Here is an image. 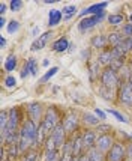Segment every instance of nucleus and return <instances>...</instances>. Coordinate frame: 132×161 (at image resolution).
<instances>
[{"label":"nucleus","mask_w":132,"mask_h":161,"mask_svg":"<svg viewBox=\"0 0 132 161\" xmlns=\"http://www.w3.org/2000/svg\"><path fill=\"white\" fill-rule=\"evenodd\" d=\"M62 125L65 128V131L68 136H74L75 133H78L80 130H83L81 125V118H80V112H77L74 108L66 110L63 113V119H62Z\"/></svg>","instance_id":"7ed1b4c3"},{"label":"nucleus","mask_w":132,"mask_h":161,"mask_svg":"<svg viewBox=\"0 0 132 161\" xmlns=\"http://www.w3.org/2000/svg\"><path fill=\"white\" fill-rule=\"evenodd\" d=\"M83 137H84V145H86V151L92 149L96 146V142L99 134L95 128H83Z\"/></svg>","instance_id":"dca6fc26"},{"label":"nucleus","mask_w":132,"mask_h":161,"mask_svg":"<svg viewBox=\"0 0 132 161\" xmlns=\"http://www.w3.org/2000/svg\"><path fill=\"white\" fill-rule=\"evenodd\" d=\"M72 143H74V157L86 154V145H84V137H83V130H80L78 133L71 136Z\"/></svg>","instance_id":"2eb2a0df"},{"label":"nucleus","mask_w":132,"mask_h":161,"mask_svg":"<svg viewBox=\"0 0 132 161\" xmlns=\"http://www.w3.org/2000/svg\"><path fill=\"white\" fill-rule=\"evenodd\" d=\"M126 21L128 20H126L125 14H122V12H113V14H108V17H107V23L110 27H113V30H119Z\"/></svg>","instance_id":"a211bd4d"},{"label":"nucleus","mask_w":132,"mask_h":161,"mask_svg":"<svg viewBox=\"0 0 132 161\" xmlns=\"http://www.w3.org/2000/svg\"><path fill=\"white\" fill-rule=\"evenodd\" d=\"M69 47H71V42L66 36H60V38H57V39H54V41L51 42V51L57 53V54H62L65 51H69Z\"/></svg>","instance_id":"f3484780"},{"label":"nucleus","mask_w":132,"mask_h":161,"mask_svg":"<svg viewBox=\"0 0 132 161\" xmlns=\"http://www.w3.org/2000/svg\"><path fill=\"white\" fill-rule=\"evenodd\" d=\"M57 72H59V66H51L50 69H47V72L42 75L41 78H39V84H45V83H48L51 78L56 75Z\"/></svg>","instance_id":"c756f323"},{"label":"nucleus","mask_w":132,"mask_h":161,"mask_svg":"<svg viewBox=\"0 0 132 161\" xmlns=\"http://www.w3.org/2000/svg\"><path fill=\"white\" fill-rule=\"evenodd\" d=\"M108 5H110L108 2L92 3V5H89V6H86L84 9H81V11H80V14H78V17H80V20H81V18H86V17H90V15L99 14V12L105 11V9L108 8Z\"/></svg>","instance_id":"9d476101"},{"label":"nucleus","mask_w":132,"mask_h":161,"mask_svg":"<svg viewBox=\"0 0 132 161\" xmlns=\"http://www.w3.org/2000/svg\"><path fill=\"white\" fill-rule=\"evenodd\" d=\"M90 48L96 51H102L105 48H110L108 45V33H96L90 38Z\"/></svg>","instance_id":"f8f14e48"},{"label":"nucleus","mask_w":132,"mask_h":161,"mask_svg":"<svg viewBox=\"0 0 132 161\" xmlns=\"http://www.w3.org/2000/svg\"><path fill=\"white\" fill-rule=\"evenodd\" d=\"M86 155L89 161H107V157H105L104 152H101L96 147H92V149H87L86 151Z\"/></svg>","instance_id":"a878e982"},{"label":"nucleus","mask_w":132,"mask_h":161,"mask_svg":"<svg viewBox=\"0 0 132 161\" xmlns=\"http://www.w3.org/2000/svg\"><path fill=\"white\" fill-rule=\"evenodd\" d=\"M107 161H125L126 154H125V142L116 140V143L111 146V149L107 152Z\"/></svg>","instance_id":"6e6552de"},{"label":"nucleus","mask_w":132,"mask_h":161,"mask_svg":"<svg viewBox=\"0 0 132 161\" xmlns=\"http://www.w3.org/2000/svg\"><path fill=\"white\" fill-rule=\"evenodd\" d=\"M128 21H129V23H132V12L128 15Z\"/></svg>","instance_id":"864d4df0"},{"label":"nucleus","mask_w":132,"mask_h":161,"mask_svg":"<svg viewBox=\"0 0 132 161\" xmlns=\"http://www.w3.org/2000/svg\"><path fill=\"white\" fill-rule=\"evenodd\" d=\"M116 143V137L113 136L111 133L110 134H99L98 137V142H96V149H99L101 152H104L107 155V152L111 149V146Z\"/></svg>","instance_id":"9b49d317"},{"label":"nucleus","mask_w":132,"mask_h":161,"mask_svg":"<svg viewBox=\"0 0 132 161\" xmlns=\"http://www.w3.org/2000/svg\"><path fill=\"white\" fill-rule=\"evenodd\" d=\"M98 83L101 86H105V87H110V89H114V91H119L123 84V80L120 78L117 71H114L113 68H104L101 75H99V80Z\"/></svg>","instance_id":"20e7f679"},{"label":"nucleus","mask_w":132,"mask_h":161,"mask_svg":"<svg viewBox=\"0 0 132 161\" xmlns=\"http://www.w3.org/2000/svg\"><path fill=\"white\" fill-rule=\"evenodd\" d=\"M20 27H21L20 21L15 20V18H11L9 23H8V26H6V30H8V33H9V35H15V33L20 30Z\"/></svg>","instance_id":"2f4dec72"},{"label":"nucleus","mask_w":132,"mask_h":161,"mask_svg":"<svg viewBox=\"0 0 132 161\" xmlns=\"http://www.w3.org/2000/svg\"><path fill=\"white\" fill-rule=\"evenodd\" d=\"M60 151H62V155H74V143H72L71 137H68V140L60 147Z\"/></svg>","instance_id":"72a5a7b5"},{"label":"nucleus","mask_w":132,"mask_h":161,"mask_svg":"<svg viewBox=\"0 0 132 161\" xmlns=\"http://www.w3.org/2000/svg\"><path fill=\"white\" fill-rule=\"evenodd\" d=\"M39 157H41V154L38 149H30L21 157V161H39Z\"/></svg>","instance_id":"7c9ffc66"},{"label":"nucleus","mask_w":132,"mask_h":161,"mask_svg":"<svg viewBox=\"0 0 132 161\" xmlns=\"http://www.w3.org/2000/svg\"><path fill=\"white\" fill-rule=\"evenodd\" d=\"M125 154H126V160L132 161V140L125 142Z\"/></svg>","instance_id":"ea45409f"},{"label":"nucleus","mask_w":132,"mask_h":161,"mask_svg":"<svg viewBox=\"0 0 132 161\" xmlns=\"http://www.w3.org/2000/svg\"><path fill=\"white\" fill-rule=\"evenodd\" d=\"M95 130L98 131V134H110L113 131V126L110 124H107V122H101Z\"/></svg>","instance_id":"e433bc0d"},{"label":"nucleus","mask_w":132,"mask_h":161,"mask_svg":"<svg viewBox=\"0 0 132 161\" xmlns=\"http://www.w3.org/2000/svg\"><path fill=\"white\" fill-rule=\"evenodd\" d=\"M8 9H9V6H8L6 3H0V17H5Z\"/></svg>","instance_id":"a18cd8bd"},{"label":"nucleus","mask_w":132,"mask_h":161,"mask_svg":"<svg viewBox=\"0 0 132 161\" xmlns=\"http://www.w3.org/2000/svg\"><path fill=\"white\" fill-rule=\"evenodd\" d=\"M9 9H11L12 12H18L20 9H23V2H21V0H11Z\"/></svg>","instance_id":"58836bf2"},{"label":"nucleus","mask_w":132,"mask_h":161,"mask_svg":"<svg viewBox=\"0 0 132 161\" xmlns=\"http://www.w3.org/2000/svg\"><path fill=\"white\" fill-rule=\"evenodd\" d=\"M63 110L56 104H48L47 105V112H45V116L42 122L39 124V143H41V147H42V143L44 140L48 137L50 134L53 133V130L56 128L59 124H62V119H63Z\"/></svg>","instance_id":"f257e3e1"},{"label":"nucleus","mask_w":132,"mask_h":161,"mask_svg":"<svg viewBox=\"0 0 132 161\" xmlns=\"http://www.w3.org/2000/svg\"><path fill=\"white\" fill-rule=\"evenodd\" d=\"M96 60H98V63L102 66V69H104V68H110L113 60H114V59H113V54H111V48H105V50H102V51H98Z\"/></svg>","instance_id":"412c9836"},{"label":"nucleus","mask_w":132,"mask_h":161,"mask_svg":"<svg viewBox=\"0 0 132 161\" xmlns=\"http://www.w3.org/2000/svg\"><path fill=\"white\" fill-rule=\"evenodd\" d=\"M6 147V152H8V158L9 160H17L20 155V149H18V145H11V146H5Z\"/></svg>","instance_id":"473e14b6"},{"label":"nucleus","mask_w":132,"mask_h":161,"mask_svg":"<svg viewBox=\"0 0 132 161\" xmlns=\"http://www.w3.org/2000/svg\"><path fill=\"white\" fill-rule=\"evenodd\" d=\"M107 113L113 114V116H114L119 122H122V124H128V118H126V116L120 112V110H116V108H107Z\"/></svg>","instance_id":"f704fd0d"},{"label":"nucleus","mask_w":132,"mask_h":161,"mask_svg":"<svg viewBox=\"0 0 132 161\" xmlns=\"http://www.w3.org/2000/svg\"><path fill=\"white\" fill-rule=\"evenodd\" d=\"M17 66H18V57L15 56L14 53H11V54L5 59V62H3V69H5V72H8V74H12V72L17 69Z\"/></svg>","instance_id":"393cba45"},{"label":"nucleus","mask_w":132,"mask_h":161,"mask_svg":"<svg viewBox=\"0 0 132 161\" xmlns=\"http://www.w3.org/2000/svg\"><path fill=\"white\" fill-rule=\"evenodd\" d=\"M119 30H120V33L125 36V38H131V36H132V23L126 21L125 24L119 29Z\"/></svg>","instance_id":"4c0bfd02"},{"label":"nucleus","mask_w":132,"mask_h":161,"mask_svg":"<svg viewBox=\"0 0 132 161\" xmlns=\"http://www.w3.org/2000/svg\"><path fill=\"white\" fill-rule=\"evenodd\" d=\"M50 137L54 140V143H56V146L60 149V147L65 145V142L68 140V134H66V131H65V128H63L62 124H59V125L53 130V133L50 134Z\"/></svg>","instance_id":"4468645a"},{"label":"nucleus","mask_w":132,"mask_h":161,"mask_svg":"<svg viewBox=\"0 0 132 161\" xmlns=\"http://www.w3.org/2000/svg\"><path fill=\"white\" fill-rule=\"evenodd\" d=\"M29 75H30V71H29L27 65L24 63V65H23V68L20 69V78H21V80H26Z\"/></svg>","instance_id":"79ce46f5"},{"label":"nucleus","mask_w":132,"mask_h":161,"mask_svg":"<svg viewBox=\"0 0 132 161\" xmlns=\"http://www.w3.org/2000/svg\"><path fill=\"white\" fill-rule=\"evenodd\" d=\"M60 158H62V151L60 149L42 152V160L44 161H60Z\"/></svg>","instance_id":"cd10ccee"},{"label":"nucleus","mask_w":132,"mask_h":161,"mask_svg":"<svg viewBox=\"0 0 132 161\" xmlns=\"http://www.w3.org/2000/svg\"><path fill=\"white\" fill-rule=\"evenodd\" d=\"M32 35L35 36V39H36L38 36L41 35V33H39V29H38V27H33V29H32Z\"/></svg>","instance_id":"3c124183"},{"label":"nucleus","mask_w":132,"mask_h":161,"mask_svg":"<svg viewBox=\"0 0 132 161\" xmlns=\"http://www.w3.org/2000/svg\"><path fill=\"white\" fill-rule=\"evenodd\" d=\"M8 23H9V21L6 20V18H5V17H0V27L3 29V27H6L8 26Z\"/></svg>","instance_id":"de8ad7c7"},{"label":"nucleus","mask_w":132,"mask_h":161,"mask_svg":"<svg viewBox=\"0 0 132 161\" xmlns=\"http://www.w3.org/2000/svg\"><path fill=\"white\" fill-rule=\"evenodd\" d=\"M117 93H119V91L105 87V86H101V84L98 86V95L104 101H107V103H116L117 104Z\"/></svg>","instance_id":"aec40b11"},{"label":"nucleus","mask_w":132,"mask_h":161,"mask_svg":"<svg viewBox=\"0 0 132 161\" xmlns=\"http://www.w3.org/2000/svg\"><path fill=\"white\" fill-rule=\"evenodd\" d=\"M42 66H44V68H48L50 65H51V62H50V59H47V57H45V59H44V60H42V63H41Z\"/></svg>","instance_id":"8fccbe9b"},{"label":"nucleus","mask_w":132,"mask_h":161,"mask_svg":"<svg viewBox=\"0 0 132 161\" xmlns=\"http://www.w3.org/2000/svg\"><path fill=\"white\" fill-rule=\"evenodd\" d=\"M24 110H26V116L27 119L36 122L38 125L42 122L45 112H47V105L41 103V101H29L24 104Z\"/></svg>","instance_id":"39448f33"},{"label":"nucleus","mask_w":132,"mask_h":161,"mask_svg":"<svg viewBox=\"0 0 132 161\" xmlns=\"http://www.w3.org/2000/svg\"><path fill=\"white\" fill-rule=\"evenodd\" d=\"M128 62H129V63H132V54H131V56H129V60H128Z\"/></svg>","instance_id":"6e6d98bb"},{"label":"nucleus","mask_w":132,"mask_h":161,"mask_svg":"<svg viewBox=\"0 0 132 161\" xmlns=\"http://www.w3.org/2000/svg\"><path fill=\"white\" fill-rule=\"evenodd\" d=\"M63 12V21H71L75 15H78V8L75 5H66L62 8Z\"/></svg>","instance_id":"bb28decb"},{"label":"nucleus","mask_w":132,"mask_h":161,"mask_svg":"<svg viewBox=\"0 0 132 161\" xmlns=\"http://www.w3.org/2000/svg\"><path fill=\"white\" fill-rule=\"evenodd\" d=\"M125 161H131V160H125Z\"/></svg>","instance_id":"13d9d810"},{"label":"nucleus","mask_w":132,"mask_h":161,"mask_svg":"<svg viewBox=\"0 0 132 161\" xmlns=\"http://www.w3.org/2000/svg\"><path fill=\"white\" fill-rule=\"evenodd\" d=\"M5 161H12V160H9V158H8V160H5Z\"/></svg>","instance_id":"4d7b16f0"},{"label":"nucleus","mask_w":132,"mask_h":161,"mask_svg":"<svg viewBox=\"0 0 132 161\" xmlns=\"http://www.w3.org/2000/svg\"><path fill=\"white\" fill-rule=\"evenodd\" d=\"M87 71H89V78H90V81H98L99 80V75H101V72H102V66L98 63V60L95 59H92L87 62Z\"/></svg>","instance_id":"4be33fe9"},{"label":"nucleus","mask_w":132,"mask_h":161,"mask_svg":"<svg viewBox=\"0 0 132 161\" xmlns=\"http://www.w3.org/2000/svg\"><path fill=\"white\" fill-rule=\"evenodd\" d=\"M93 113H95V114H96V116L102 120V122H105V120H107V112H105V110L99 108V107H95V108H93Z\"/></svg>","instance_id":"a19ab883"},{"label":"nucleus","mask_w":132,"mask_h":161,"mask_svg":"<svg viewBox=\"0 0 132 161\" xmlns=\"http://www.w3.org/2000/svg\"><path fill=\"white\" fill-rule=\"evenodd\" d=\"M117 104L123 108L132 110V78L128 81H123L122 87L119 89Z\"/></svg>","instance_id":"0eeeda50"},{"label":"nucleus","mask_w":132,"mask_h":161,"mask_svg":"<svg viewBox=\"0 0 132 161\" xmlns=\"http://www.w3.org/2000/svg\"><path fill=\"white\" fill-rule=\"evenodd\" d=\"M90 54H92V48H87L86 51H81V57H83L84 60H87V62H89V60H92Z\"/></svg>","instance_id":"c03bdc74"},{"label":"nucleus","mask_w":132,"mask_h":161,"mask_svg":"<svg viewBox=\"0 0 132 161\" xmlns=\"http://www.w3.org/2000/svg\"><path fill=\"white\" fill-rule=\"evenodd\" d=\"M54 36V32L53 30H47V32H42L41 35L36 38L35 41L32 42V45H30V51H41V50H44L45 47H47V44H48L50 41H51V38Z\"/></svg>","instance_id":"1a4fd4ad"},{"label":"nucleus","mask_w":132,"mask_h":161,"mask_svg":"<svg viewBox=\"0 0 132 161\" xmlns=\"http://www.w3.org/2000/svg\"><path fill=\"white\" fill-rule=\"evenodd\" d=\"M107 12L102 11V12H99V14H95V15H90V17H86V18H81V20L78 21V24H77V29H78V32H81V33H86V32H89L92 29L98 27L101 23L104 20H107Z\"/></svg>","instance_id":"423d86ee"},{"label":"nucleus","mask_w":132,"mask_h":161,"mask_svg":"<svg viewBox=\"0 0 132 161\" xmlns=\"http://www.w3.org/2000/svg\"><path fill=\"white\" fill-rule=\"evenodd\" d=\"M24 63L27 65V68H29V71H30V75H32V77H36V75L39 74V63L36 60V57H29Z\"/></svg>","instance_id":"c85d7f7f"},{"label":"nucleus","mask_w":132,"mask_h":161,"mask_svg":"<svg viewBox=\"0 0 132 161\" xmlns=\"http://www.w3.org/2000/svg\"><path fill=\"white\" fill-rule=\"evenodd\" d=\"M125 39L126 38L120 33V30H111V32H108V45H110V48L122 45L125 42Z\"/></svg>","instance_id":"b1692460"},{"label":"nucleus","mask_w":132,"mask_h":161,"mask_svg":"<svg viewBox=\"0 0 132 161\" xmlns=\"http://www.w3.org/2000/svg\"><path fill=\"white\" fill-rule=\"evenodd\" d=\"M80 118L83 128H96L102 122L93 112H80Z\"/></svg>","instance_id":"ddd939ff"},{"label":"nucleus","mask_w":132,"mask_h":161,"mask_svg":"<svg viewBox=\"0 0 132 161\" xmlns=\"http://www.w3.org/2000/svg\"><path fill=\"white\" fill-rule=\"evenodd\" d=\"M8 112H9V122H8V128H6V136L9 133H18L21 130V126H23V124L27 119L24 105L11 107Z\"/></svg>","instance_id":"f03ea898"},{"label":"nucleus","mask_w":132,"mask_h":161,"mask_svg":"<svg viewBox=\"0 0 132 161\" xmlns=\"http://www.w3.org/2000/svg\"><path fill=\"white\" fill-rule=\"evenodd\" d=\"M128 140H132V133L128 134Z\"/></svg>","instance_id":"5fc2aeb1"},{"label":"nucleus","mask_w":132,"mask_h":161,"mask_svg":"<svg viewBox=\"0 0 132 161\" xmlns=\"http://www.w3.org/2000/svg\"><path fill=\"white\" fill-rule=\"evenodd\" d=\"M72 158H74V155H62L60 161H72Z\"/></svg>","instance_id":"09e8293b"},{"label":"nucleus","mask_w":132,"mask_h":161,"mask_svg":"<svg viewBox=\"0 0 132 161\" xmlns=\"http://www.w3.org/2000/svg\"><path fill=\"white\" fill-rule=\"evenodd\" d=\"M3 86H5L6 89H14L15 86H17V78H15L12 74L5 75V78H3Z\"/></svg>","instance_id":"c9c22d12"},{"label":"nucleus","mask_w":132,"mask_h":161,"mask_svg":"<svg viewBox=\"0 0 132 161\" xmlns=\"http://www.w3.org/2000/svg\"><path fill=\"white\" fill-rule=\"evenodd\" d=\"M56 2H59V0H45L44 3H48V5H53V3H56Z\"/></svg>","instance_id":"603ef678"},{"label":"nucleus","mask_w":132,"mask_h":161,"mask_svg":"<svg viewBox=\"0 0 132 161\" xmlns=\"http://www.w3.org/2000/svg\"><path fill=\"white\" fill-rule=\"evenodd\" d=\"M123 47H125V50L128 51V54L131 56L132 54V36L131 38H126L125 42H123Z\"/></svg>","instance_id":"37998d69"},{"label":"nucleus","mask_w":132,"mask_h":161,"mask_svg":"<svg viewBox=\"0 0 132 161\" xmlns=\"http://www.w3.org/2000/svg\"><path fill=\"white\" fill-rule=\"evenodd\" d=\"M8 122H9V112L8 110H2L0 112V143L2 145H3V142L6 139Z\"/></svg>","instance_id":"5701e85b"},{"label":"nucleus","mask_w":132,"mask_h":161,"mask_svg":"<svg viewBox=\"0 0 132 161\" xmlns=\"http://www.w3.org/2000/svg\"><path fill=\"white\" fill-rule=\"evenodd\" d=\"M63 21V12L62 9H56V8H53V9H50L48 12V21H47V27L50 30H53L54 27H57L60 23Z\"/></svg>","instance_id":"6ab92c4d"},{"label":"nucleus","mask_w":132,"mask_h":161,"mask_svg":"<svg viewBox=\"0 0 132 161\" xmlns=\"http://www.w3.org/2000/svg\"><path fill=\"white\" fill-rule=\"evenodd\" d=\"M6 44H8L6 38H5V36L2 35V36H0V48H2V50H5V48H6Z\"/></svg>","instance_id":"49530a36"}]
</instances>
